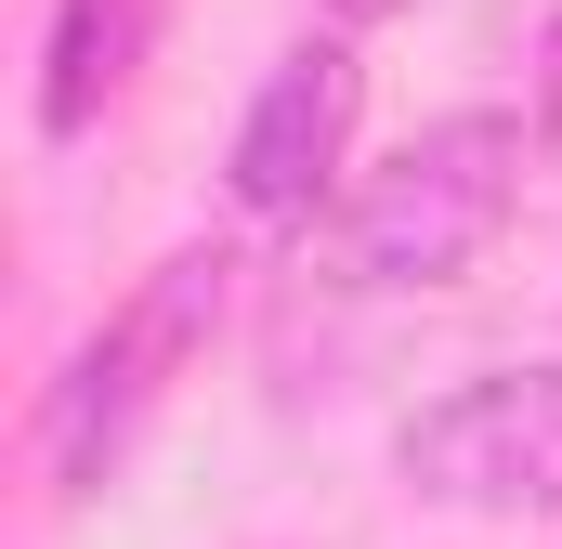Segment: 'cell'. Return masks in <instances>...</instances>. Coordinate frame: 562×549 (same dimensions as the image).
<instances>
[{
    "instance_id": "cell-1",
    "label": "cell",
    "mask_w": 562,
    "mask_h": 549,
    "mask_svg": "<svg viewBox=\"0 0 562 549\" xmlns=\"http://www.w3.org/2000/svg\"><path fill=\"white\" fill-rule=\"evenodd\" d=\"M524 157H537V119H497V105H458L406 132L327 223V274L340 288H458L510 236L524 210Z\"/></svg>"
},
{
    "instance_id": "cell-6",
    "label": "cell",
    "mask_w": 562,
    "mask_h": 549,
    "mask_svg": "<svg viewBox=\"0 0 562 549\" xmlns=\"http://www.w3.org/2000/svg\"><path fill=\"white\" fill-rule=\"evenodd\" d=\"M537 144H562V13H550V79H537Z\"/></svg>"
},
{
    "instance_id": "cell-3",
    "label": "cell",
    "mask_w": 562,
    "mask_h": 549,
    "mask_svg": "<svg viewBox=\"0 0 562 549\" xmlns=\"http://www.w3.org/2000/svg\"><path fill=\"white\" fill-rule=\"evenodd\" d=\"M393 471L431 511H484V524L562 511V367H484V380H458L445 406H419L393 432Z\"/></svg>"
},
{
    "instance_id": "cell-4",
    "label": "cell",
    "mask_w": 562,
    "mask_h": 549,
    "mask_svg": "<svg viewBox=\"0 0 562 549\" xmlns=\"http://www.w3.org/2000/svg\"><path fill=\"white\" fill-rule=\"evenodd\" d=\"M353 105H367V66H353V40H301V53H276V79L249 92L236 157H223L236 210H249V223H314V197L340 183Z\"/></svg>"
},
{
    "instance_id": "cell-7",
    "label": "cell",
    "mask_w": 562,
    "mask_h": 549,
    "mask_svg": "<svg viewBox=\"0 0 562 549\" xmlns=\"http://www.w3.org/2000/svg\"><path fill=\"white\" fill-rule=\"evenodd\" d=\"M380 13H406V0H340V26H380Z\"/></svg>"
},
{
    "instance_id": "cell-5",
    "label": "cell",
    "mask_w": 562,
    "mask_h": 549,
    "mask_svg": "<svg viewBox=\"0 0 562 549\" xmlns=\"http://www.w3.org/2000/svg\"><path fill=\"white\" fill-rule=\"evenodd\" d=\"M144 40H157V0H66V13H53V53H40V132L79 144L119 92H132Z\"/></svg>"
},
{
    "instance_id": "cell-2",
    "label": "cell",
    "mask_w": 562,
    "mask_h": 549,
    "mask_svg": "<svg viewBox=\"0 0 562 549\" xmlns=\"http://www.w3.org/2000/svg\"><path fill=\"white\" fill-rule=\"evenodd\" d=\"M223 301H236V262H223V249H170V262L79 340V367L53 380V418H40V471H53V497H92V484L119 471V445H132L144 406L170 393V367L223 327Z\"/></svg>"
}]
</instances>
